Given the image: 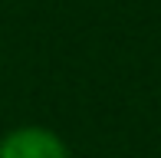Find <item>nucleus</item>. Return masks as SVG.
<instances>
[{
  "mask_svg": "<svg viewBox=\"0 0 161 158\" xmlns=\"http://www.w3.org/2000/svg\"><path fill=\"white\" fill-rule=\"evenodd\" d=\"M0 158H69V155H66V145L53 132L23 125L0 142Z\"/></svg>",
  "mask_w": 161,
  "mask_h": 158,
  "instance_id": "f257e3e1",
  "label": "nucleus"
}]
</instances>
